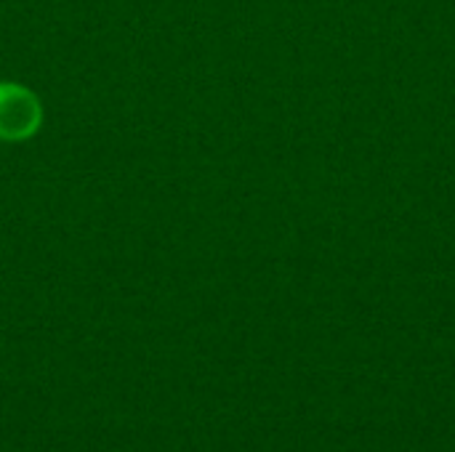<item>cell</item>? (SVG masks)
Segmentation results:
<instances>
[{
  "label": "cell",
  "mask_w": 455,
  "mask_h": 452,
  "mask_svg": "<svg viewBox=\"0 0 455 452\" xmlns=\"http://www.w3.org/2000/svg\"><path fill=\"white\" fill-rule=\"evenodd\" d=\"M43 125L40 99L16 83H0V139L27 141Z\"/></svg>",
  "instance_id": "obj_1"
}]
</instances>
